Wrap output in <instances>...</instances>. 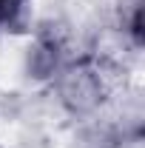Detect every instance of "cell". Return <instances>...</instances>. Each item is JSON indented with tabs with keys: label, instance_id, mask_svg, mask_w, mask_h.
<instances>
[{
	"label": "cell",
	"instance_id": "6da1fadb",
	"mask_svg": "<svg viewBox=\"0 0 145 148\" xmlns=\"http://www.w3.org/2000/svg\"><path fill=\"white\" fill-rule=\"evenodd\" d=\"M20 6H23V0H0V23H3V20H9Z\"/></svg>",
	"mask_w": 145,
	"mask_h": 148
}]
</instances>
